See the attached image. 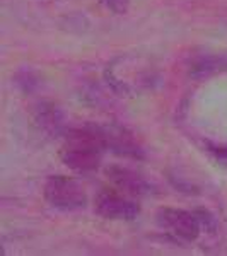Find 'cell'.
Listing matches in <instances>:
<instances>
[{"mask_svg":"<svg viewBox=\"0 0 227 256\" xmlns=\"http://www.w3.org/2000/svg\"><path fill=\"white\" fill-rule=\"evenodd\" d=\"M106 148L102 125H86L68 130L60 150L64 164L77 172H92L101 166Z\"/></svg>","mask_w":227,"mask_h":256,"instance_id":"1","label":"cell"},{"mask_svg":"<svg viewBox=\"0 0 227 256\" xmlns=\"http://www.w3.org/2000/svg\"><path fill=\"white\" fill-rule=\"evenodd\" d=\"M43 195L52 208L62 212L84 208L88 205V193L77 180L68 176H52L44 184Z\"/></svg>","mask_w":227,"mask_h":256,"instance_id":"2","label":"cell"},{"mask_svg":"<svg viewBox=\"0 0 227 256\" xmlns=\"http://www.w3.org/2000/svg\"><path fill=\"white\" fill-rule=\"evenodd\" d=\"M160 230L180 242H193L202 232V224L196 212L180 208H160L156 216Z\"/></svg>","mask_w":227,"mask_h":256,"instance_id":"3","label":"cell"},{"mask_svg":"<svg viewBox=\"0 0 227 256\" xmlns=\"http://www.w3.org/2000/svg\"><path fill=\"white\" fill-rule=\"evenodd\" d=\"M94 208L108 220H135L140 214L138 204L116 188H102L94 198Z\"/></svg>","mask_w":227,"mask_h":256,"instance_id":"4","label":"cell"},{"mask_svg":"<svg viewBox=\"0 0 227 256\" xmlns=\"http://www.w3.org/2000/svg\"><path fill=\"white\" fill-rule=\"evenodd\" d=\"M106 178L114 188L123 192L128 196H148L156 193V186L147 181L140 172L123 166H110L106 168Z\"/></svg>","mask_w":227,"mask_h":256,"instance_id":"5","label":"cell"},{"mask_svg":"<svg viewBox=\"0 0 227 256\" xmlns=\"http://www.w3.org/2000/svg\"><path fill=\"white\" fill-rule=\"evenodd\" d=\"M102 132H104L106 148L113 154L125 156V158L142 159L144 154L140 147L134 142L132 135L125 128H120L116 125H102Z\"/></svg>","mask_w":227,"mask_h":256,"instance_id":"6","label":"cell"},{"mask_svg":"<svg viewBox=\"0 0 227 256\" xmlns=\"http://www.w3.org/2000/svg\"><path fill=\"white\" fill-rule=\"evenodd\" d=\"M36 125L41 128V132H44L46 135H60L64 130V114L62 111L56 108L55 104H50V102H43L38 106L34 113Z\"/></svg>","mask_w":227,"mask_h":256,"instance_id":"7","label":"cell"},{"mask_svg":"<svg viewBox=\"0 0 227 256\" xmlns=\"http://www.w3.org/2000/svg\"><path fill=\"white\" fill-rule=\"evenodd\" d=\"M101 4L106 7L110 12L113 14H125L128 10V6H130V0H101Z\"/></svg>","mask_w":227,"mask_h":256,"instance_id":"8","label":"cell"},{"mask_svg":"<svg viewBox=\"0 0 227 256\" xmlns=\"http://www.w3.org/2000/svg\"><path fill=\"white\" fill-rule=\"evenodd\" d=\"M196 216H198V220H200V224H202V229H205V230L216 229V220H214V217L210 216L208 212H205V210H196Z\"/></svg>","mask_w":227,"mask_h":256,"instance_id":"9","label":"cell"},{"mask_svg":"<svg viewBox=\"0 0 227 256\" xmlns=\"http://www.w3.org/2000/svg\"><path fill=\"white\" fill-rule=\"evenodd\" d=\"M214 152H216L218 158H226L227 159V147H217V148H214Z\"/></svg>","mask_w":227,"mask_h":256,"instance_id":"10","label":"cell"}]
</instances>
